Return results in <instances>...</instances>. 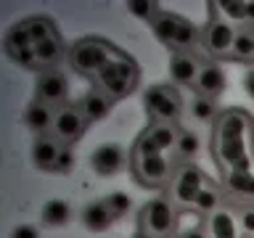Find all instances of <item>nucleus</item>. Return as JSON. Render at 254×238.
<instances>
[{
	"mask_svg": "<svg viewBox=\"0 0 254 238\" xmlns=\"http://www.w3.org/2000/svg\"><path fill=\"white\" fill-rule=\"evenodd\" d=\"M143 103H146V111L151 114V119L159 124H175L183 114V101L178 90H172L170 85L148 87L146 95H143Z\"/></svg>",
	"mask_w": 254,
	"mask_h": 238,
	"instance_id": "3",
	"label": "nucleus"
},
{
	"mask_svg": "<svg viewBox=\"0 0 254 238\" xmlns=\"http://www.w3.org/2000/svg\"><path fill=\"white\" fill-rule=\"evenodd\" d=\"M209 230L214 238H238V230H236V217L225 209H217L212 212L209 217Z\"/></svg>",
	"mask_w": 254,
	"mask_h": 238,
	"instance_id": "21",
	"label": "nucleus"
},
{
	"mask_svg": "<svg viewBox=\"0 0 254 238\" xmlns=\"http://www.w3.org/2000/svg\"><path fill=\"white\" fill-rule=\"evenodd\" d=\"M127 11H130L132 16H138V19L143 21H154L159 13H162V5L159 3H127Z\"/></svg>",
	"mask_w": 254,
	"mask_h": 238,
	"instance_id": "30",
	"label": "nucleus"
},
{
	"mask_svg": "<svg viewBox=\"0 0 254 238\" xmlns=\"http://www.w3.org/2000/svg\"><path fill=\"white\" fill-rule=\"evenodd\" d=\"M220 13H225V19L233 21H246V3H214Z\"/></svg>",
	"mask_w": 254,
	"mask_h": 238,
	"instance_id": "33",
	"label": "nucleus"
},
{
	"mask_svg": "<svg viewBox=\"0 0 254 238\" xmlns=\"http://www.w3.org/2000/svg\"><path fill=\"white\" fill-rule=\"evenodd\" d=\"M37 101L40 103H48V106H53V103H61L66 101V93H69V82L66 77L59 74V71H43L37 79Z\"/></svg>",
	"mask_w": 254,
	"mask_h": 238,
	"instance_id": "10",
	"label": "nucleus"
},
{
	"mask_svg": "<svg viewBox=\"0 0 254 238\" xmlns=\"http://www.w3.org/2000/svg\"><path fill=\"white\" fill-rule=\"evenodd\" d=\"M246 21H254V3H246Z\"/></svg>",
	"mask_w": 254,
	"mask_h": 238,
	"instance_id": "38",
	"label": "nucleus"
},
{
	"mask_svg": "<svg viewBox=\"0 0 254 238\" xmlns=\"http://www.w3.org/2000/svg\"><path fill=\"white\" fill-rule=\"evenodd\" d=\"M233 40H236V32L225 19H212L201 32V45H204V51L212 53V56L230 53L233 51Z\"/></svg>",
	"mask_w": 254,
	"mask_h": 238,
	"instance_id": "9",
	"label": "nucleus"
},
{
	"mask_svg": "<svg viewBox=\"0 0 254 238\" xmlns=\"http://www.w3.org/2000/svg\"><path fill=\"white\" fill-rule=\"evenodd\" d=\"M132 238H156V236H151L148 230H143V228H140L138 233H132Z\"/></svg>",
	"mask_w": 254,
	"mask_h": 238,
	"instance_id": "39",
	"label": "nucleus"
},
{
	"mask_svg": "<svg viewBox=\"0 0 254 238\" xmlns=\"http://www.w3.org/2000/svg\"><path fill=\"white\" fill-rule=\"evenodd\" d=\"M204 185H206V180H204V175H201V170H198V167H193V164L183 167V170L175 175L172 188H170L172 204H178V206H190V204L196 201V196L201 193Z\"/></svg>",
	"mask_w": 254,
	"mask_h": 238,
	"instance_id": "5",
	"label": "nucleus"
},
{
	"mask_svg": "<svg viewBox=\"0 0 254 238\" xmlns=\"http://www.w3.org/2000/svg\"><path fill=\"white\" fill-rule=\"evenodd\" d=\"M190 114H193L198 122H212V119L217 117V109H214V101H212V98L198 95V98L190 103Z\"/></svg>",
	"mask_w": 254,
	"mask_h": 238,
	"instance_id": "28",
	"label": "nucleus"
},
{
	"mask_svg": "<svg viewBox=\"0 0 254 238\" xmlns=\"http://www.w3.org/2000/svg\"><path fill=\"white\" fill-rule=\"evenodd\" d=\"M196 90H198V95L214 101L225 90V71L217 63H204L201 71H198V79H196Z\"/></svg>",
	"mask_w": 254,
	"mask_h": 238,
	"instance_id": "13",
	"label": "nucleus"
},
{
	"mask_svg": "<svg viewBox=\"0 0 254 238\" xmlns=\"http://www.w3.org/2000/svg\"><path fill=\"white\" fill-rule=\"evenodd\" d=\"M132 154H138V156H159V154H162V148L156 146V140L151 138V132L146 130V132L138 138V143H135V151H132Z\"/></svg>",
	"mask_w": 254,
	"mask_h": 238,
	"instance_id": "31",
	"label": "nucleus"
},
{
	"mask_svg": "<svg viewBox=\"0 0 254 238\" xmlns=\"http://www.w3.org/2000/svg\"><path fill=\"white\" fill-rule=\"evenodd\" d=\"M230 53H233L236 59H241V61L254 59V35H252V32H236L233 51H230Z\"/></svg>",
	"mask_w": 254,
	"mask_h": 238,
	"instance_id": "26",
	"label": "nucleus"
},
{
	"mask_svg": "<svg viewBox=\"0 0 254 238\" xmlns=\"http://www.w3.org/2000/svg\"><path fill=\"white\" fill-rule=\"evenodd\" d=\"M114 220L117 217L109 212L106 201H93V204H87L82 209V225L87 230H93V233H103V230H109Z\"/></svg>",
	"mask_w": 254,
	"mask_h": 238,
	"instance_id": "16",
	"label": "nucleus"
},
{
	"mask_svg": "<svg viewBox=\"0 0 254 238\" xmlns=\"http://www.w3.org/2000/svg\"><path fill=\"white\" fill-rule=\"evenodd\" d=\"M71 170H74V151H71L69 146H61V151H59V156H56L51 172H64V175H66Z\"/></svg>",
	"mask_w": 254,
	"mask_h": 238,
	"instance_id": "32",
	"label": "nucleus"
},
{
	"mask_svg": "<svg viewBox=\"0 0 254 238\" xmlns=\"http://www.w3.org/2000/svg\"><path fill=\"white\" fill-rule=\"evenodd\" d=\"M27 27H29V35H32V43L35 45L59 37L56 35V27L51 24V19H45V16H32V19H27Z\"/></svg>",
	"mask_w": 254,
	"mask_h": 238,
	"instance_id": "22",
	"label": "nucleus"
},
{
	"mask_svg": "<svg viewBox=\"0 0 254 238\" xmlns=\"http://www.w3.org/2000/svg\"><path fill=\"white\" fill-rule=\"evenodd\" d=\"M252 119L241 109H230L214 124V156L225 172H252V159L244 146V135Z\"/></svg>",
	"mask_w": 254,
	"mask_h": 238,
	"instance_id": "1",
	"label": "nucleus"
},
{
	"mask_svg": "<svg viewBox=\"0 0 254 238\" xmlns=\"http://www.w3.org/2000/svg\"><path fill=\"white\" fill-rule=\"evenodd\" d=\"M103 201H106L109 212L114 214V217H122V214H127V212H130V206H132V198L127 193H109Z\"/></svg>",
	"mask_w": 254,
	"mask_h": 238,
	"instance_id": "29",
	"label": "nucleus"
},
{
	"mask_svg": "<svg viewBox=\"0 0 254 238\" xmlns=\"http://www.w3.org/2000/svg\"><path fill=\"white\" fill-rule=\"evenodd\" d=\"M122 164H125V154H122V148H119L117 143H103V146H98L90 156V167L98 175H103V178L117 175L119 170H122Z\"/></svg>",
	"mask_w": 254,
	"mask_h": 238,
	"instance_id": "11",
	"label": "nucleus"
},
{
	"mask_svg": "<svg viewBox=\"0 0 254 238\" xmlns=\"http://www.w3.org/2000/svg\"><path fill=\"white\" fill-rule=\"evenodd\" d=\"M148 132H151V138L156 140V146L162 148V154L178 146V138H180V132L175 130V124H154Z\"/></svg>",
	"mask_w": 254,
	"mask_h": 238,
	"instance_id": "24",
	"label": "nucleus"
},
{
	"mask_svg": "<svg viewBox=\"0 0 254 238\" xmlns=\"http://www.w3.org/2000/svg\"><path fill=\"white\" fill-rule=\"evenodd\" d=\"M69 61L79 74H98V71L111 61V48L101 40H79L71 45Z\"/></svg>",
	"mask_w": 254,
	"mask_h": 238,
	"instance_id": "4",
	"label": "nucleus"
},
{
	"mask_svg": "<svg viewBox=\"0 0 254 238\" xmlns=\"http://www.w3.org/2000/svg\"><path fill=\"white\" fill-rule=\"evenodd\" d=\"M111 101L103 90H93L87 93L82 101H79V111H82V117L87 122H98V119H106L109 111H111Z\"/></svg>",
	"mask_w": 254,
	"mask_h": 238,
	"instance_id": "15",
	"label": "nucleus"
},
{
	"mask_svg": "<svg viewBox=\"0 0 254 238\" xmlns=\"http://www.w3.org/2000/svg\"><path fill=\"white\" fill-rule=\"evenodd\" d=\"M193 206H196V209H201V212H217L220 209V190L214 185H204L201 193L196 196Z\"/></svg>",
	"mask_w": 254,
	"mask_h": 238,
	"instance_id": "27",
	"label": "nucleus"
},
{
	"mask_svg": "<svg viewBox=\"0 0 254 238\" xmlns=\"http://www.w3.org/2000/svg\"><path fill=\"white\" fill-rule=\"evenodd\" d=\"M53 119H56L53 106L40 103V101H35L27 111H24V124H27L29 130H35V132H45L48 127H53Z\"/></svg>",
	"mask_w": 254,
	"mask_h": 238,
	"instance_id": "17",
	"label": "nucleus"
},
{
	"mask_svg": "<svg viewBox=\"0 0 254 238\" xmlns=\"http://www.w3.org/2000/svg\"><path fill=\"white\" fill-rule=\"evenodd\" d=\"M180 159H196L198 151H201V140H198L196 132L190 130H180V138H178V146H175Z\"/></svg>",
	"mask_w": 254,
	"mask_h": 238,
	"instance_id": "25",
	"label": "nucleus"
},
{
	"mask_svg": "<svg viewBox=\"0 0 254 238\" xmlns=\"http://www.w3.org/2000/svg\"><path fill=\"white\" fill-rule=\"evenodd\" d=\"M11 238H40V233H37V228H32V225H16L11 230Z\"/></svg>",
	"mask_w": 254,
	"mask_h": 238,
	"instance_id": "35",
	"label": "nucleus"
},
{
	"mask_svg": "<svg viewBox=\"0 0 254 238\" xmlns=\"http://www.w3.org/2000/svg\"><path fill=\"white\" fill-rule=\"evenodd\" d=\"M61 151V140L51 138V135H40L32 146V162H35L37 170H53V162Z\"/></svg>",
	"mask_w": 254,
	"mask_h": 238,
	"instance_id": "14",
	"label": "nucleus"
},
{
	"mask_svg": "<svg viewBox=\"0 0 254 238\" xmlns=\"http://www.w3.org/2000/svg\"><path fill=\"white\" fill-rule=\"evenodd\" d=\"M51 130H53V138H59L66 146V143H74L87 130V119L82 117L79 106H61L56 109V119Z\"/></svg>",
	"mask_w": 254,
	"mask_h": 238,
	"instance_id": "7",
	"label": "nucleus"
},
{
	"mask_svg": "<svg viewBox=\"0 0 254 238\" xmlns=\"http://www.w3.org/2000/svg\"><path fill=\"white\" fill-rule=\"evenodd\" d=\"M201 66L204 63L193 53H175L170 59V77L172 82H180V85H196Z\"/></svg>",
	"mask_w": 254,
	"mask_h": 238,
	"instance_id": "12",
	"label": "nucleus"
},
{
	"mask_svg": "<svg viewBox=\"0 0 254 238\" xmlns=\"http://www.w3.org/2000/svg\"><path fill=\"white\" fill-rule=\"evenodd\" d=\"M138 79H140V71L135 66V61L127 59V56L111 59L106 66L95 74L98 90H103L109 98H125V95H130L135 87H138Z\"/></svg>",
	"mask_w": 254,
	"mask_h": 238,
	"instance_id": "2",
	"label": "nucleus"
},
{
	"mask_svg": "<svg viewBox=\"0 0 254 238\" xmlns=\"http://www.w3.org/2000/svg\"><path fill=\"white\" fill-rule=\"evenodd\" d=\"M180 24H183V16L162 11V13H159L154 21H151V27H154V35H156L159 40H162V43H164L167 48H170V45L175 43V37H178Z\"/></svg>",
	"mask_w": 254,
	"mask_h": 238,
	"instance_id": "18",
	"label": "nucleus"
},
{
	"mask_svg": "<svg viewBox=\"0 0 254 238\" xmlns=\"http://www.w3.org/2000/svg\"><path fill=\"white\" fill-rule=\"evenodd\" d=\"M59 59H61V43H59V37H56V40H48V43L35 45V61H37V69L53 66V63L59 61Z\"/></svg>",
	"mask_w": 254,
	"mask_h": 238,
	"instance_id": "23",
	"label": "nucleus"
},
{
	"mask_svg": "<svg viewBox=\"0 0 254 238\" xmlns=\"http://www.w3.org/2000/svg\"><path fill=\"white\" fill-rule=\"evenodd\" d=\"M132 175L143 185H164L170 180V162L164 159V154H159V156L132 154Z\"/></svg>",
	"mask_w": 254,
	"mask_h": 238,
	"instance_id": "8",
	"label": "nucleus"
},
{
	"mask_svg": "<svg viewBox=\"0 0 254 238\" xmlns=\"http://www.w3.org/2000/svg\"><path fill=\"white\" fill-rule=\"evenodd\" d=\"M140 222H143V230H148L151 236H167L175 225V204L170 198H154L143 206V214H140Z\"/></svg>",
	"mask_w": 254,
	"mask_h": 238,
	"instance_id": "6",
	"label": "nucleus"
},
{
	"mask_svg": "<svg viewBox=\"0 0 254 238\" xmlns=\"http://www.w3.org/2000/svg\"><path fill=\"white\" fill-rule=\"evenodd\" d=\"M225 188L233 196L254 198V172H225Z\"/></svg>",
	"mask_w": 254,
	"mask_h": 238,
	"instance_id": "20",
	"label": "nucleus"
},
{
	"mask_svg": "<svg viewBox=\"0 0 254 238\" xmlns=\"http://www.w3.org/2000/svg\"><path fill=\"white\" fill-rule=\"evenodd\" d=\"M40 220H43L45 225H51V228H61L71 220V206L66 201H61V198H53V201H48L43 206Z\"/></svg>",
	"mask_w": 254,
	"mask_h": 238,
	"instance_id": "19",
	"label": "nucleus"
},
{
	"mask_svg": "<svg viewBox=\"0 0 254 238\" xmlns=\"http://www.w3.org/2000/svg\"><path fill=\"white\" fill-rule=\"evenodd\" d=\"M183 238H206V236H204V230H186Z\"/></svg>",
	"mask_w": 254,
	"mask_h": 238,
	"instance_id": "37",
	"label": "nucleus"
},
{
	"mask_svg": "<svg viewBox=\"0 0 254 238\" xmlns=\"http://www.w3.org/2000/svg\"><path fill=\"white\" fill-rule=\"evenodd\" d=\"M244 85H246V93H249L252 95V98H254V69L249 71V74H246L244 77Z\"/></svg>",
	"mask_w": 254,
	"mask_h": 238,
	"instance_id": "36",
	"label": "nucleus"
},
{
	"mask_svg": "<svg viewBox=\"0 0 254 238\" xmlns=\"http://www.w3.org/2000/svg\"><path fill=\"white\" fill-rule=\"evenodd\" d=\"M241 230L244 233H249L254 236V206H246V209H241Z\"/></svg>",
	"mask_w": 254,
	"mask_h": 238,
	"instance_id": "34",
	"label": "nucleus"
}]
</instances>
